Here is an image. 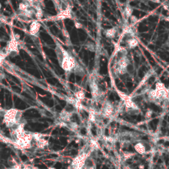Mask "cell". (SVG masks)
<instances>
[{
    "instance_id": "4fadbf2b",
    "label": "cell",
    "mask_w": 169,
    "mask_h": 169,
    "mask_svg": "<svg viewBox=\"0 0 169 169\" xmlns=\"http://www.w3.org/2000/svg\"><path fill=\"white\" fill-rule=\"evenodd\" d=\"M124 13H125V15L128 19L131 17V16L132 15V13H133V9L132 8L130 5H126L125 9H124Z\"/></svg>"
},
{
    "instance_id": "5bb4252c",
    "label": "cell",
    "mask_w": 169,
    "mask_h": 169,
    "mask_svg": "<svg viewBox=\"0 0 169 169\" xmlns=\"http://www.w3.org/2000/svg\"><path fill=\"white\" fill-rule=\"evenodd\" d=\"M126 71H127V72H128V73H133V71H134V67H133V65L132 64L129 63V64H128V65L127 66Z\"/></svg>"
},
{
    "instance_id": "9a60e30c",
    "label": "cell",
    "mask_w": 169,
    "mask_h": 169,
    "mask_svg": "<svg viewBox=\"0 0 169 169\" xmlns=\"http://www.w3.org/2000/svg\"><path fill=\"white\" fill-rule=\"evenodd\" d=\"M133 155H134V154L133 153H123V157H124L125 160L131 159Z\"/></svg>"
},
{
    "instance_id": "7a4b0ae2",
    "label": "cell",
    "mask_w": 169,
    "mask_h": 169,
    "mask_svg": "<svg viewBox=\"0 0 169 169\" xmlns=\"http://www.w3.org/2000/svg\"><path fill=\"white\" fill-rule=\"evenodd\" d=\"M116 91L120 99L123 101V104H124L126 111L128 112L129 114H138L139 113V107L135 103V102H133L130 96L127 95L124 93H123L118 89H116Z\"/></svg>"
},
{
    "instance_id": "2e32d148",
    "label": "cell",
    "mask_w": 169,
    "mask_h": 169,
    "mask_svg": "<svg viewBox=\"0 0 169 169\" xmlns=\"http://www.w3.org/2000/svg\"><path fill=\"white\" fill-rule=\"evenodd\" d=\"M152 114H153V111L151 110H147V112H145V118H150L152 116Z\"/></svg>"
},
{
    "instance_id": "9c48e42d",
    "label": "cell",
    "mask_w": 169,
    "mask_h": 169,
    "mask_svg": "<svg viewBox=\"0 0 169 169\" xmlns=\"http://www.w3.org/2000/svg\"><path fill=\"white\" fill-rule=\"evenodd\" d=\"M152 74H153V71H148V72L147 73V74H146V75L143 77V78L142 79V80L141 81L140 83L139 84V85L137 87V88H136V90H135V91H133V93H134L135 91H138V89H139V88H141V87H142L143 85V84H145V83L146 81H147L148 80V79L152 75Z\"/></svg>"
},
{
    "instance_id": "30bf717a",
    "label": "cell",
    "mask_w": 169,
    "mask_h": 169,
    "mask_svg": "<svg viewBox=\"0 0 169 169\" xmlns=\"http://www.w3.org/2000/svg\"><path fill=\"white\" fill-rule=\"evenodd\" d=\"M116 32H117V30L116 29V28H111V29H107L105 31L104 35L107 38H113L115 37L116 35Z\"/></svg>"
},
{
    "instance_id": "8fae6325",
    "label": "cell",
    "mask_w": 169,
    "mask_h": 169,
    "mask_svg": "<svg viewBox=\"0 0 169 169\" xmlns=\"http://www.w3.org/2000/svg\"><path fill=\"white\" fill-rule=\"evenodd\" d=\"M36 145L38 148H44L45 147L48 145V142L47 140L44 139V138H42L41 139H39L36 141Z\"/></svg>"
},
{
    "instance_id": "52a82bcc",
    "label": "cell",
    "mask_w": 169,
    "mask_h": 169,
    "mask_svg": "<svg viewBox=\"0 0 169 169\" xmlns=\"http://www.w3.org/2000/svg\"><path fill=\"white\" fill-rule=\"evenodd\" d=\"M134 149L137 153L139 154H144L146 153V151H147L146 146L142 142L137 143L136 145H135Z\"/></svg>"
},
{
    "instance_id": "d6986e66",
    "label": "cell",
    "mask_w": 169,
    "mask_h": 169,
    "mask_svg": "<svg viewBox=\"0 0 169 169\" xmlns=\"http://www.w3.org/2000/svg\"><path fill=\"white\" fill-rule=\"evenodd\" d=\"M130 20H131L132 22H136L138 21V18L132 15L131 17H130Z\"/></svg>"
},
{
    "instance_id": "6da1fadb",
    "label": "cell",
    "mask_w": 169,
    "mask_h": 169,
    "mask_svg": "<svg viewBox=\"0 0 169 169\" xmlns=\"http://www.w3.org/2000/svg\"><path fill=\"white\" fill-rule=\"evenodd\" d=\"M22 112L17 109H10L5 112L3 122L7 127L14 128L13 131L17 128L20 124Z\"/></svg>"
},
{
    "instance_id": "ffe728a7",
    "label": "cell",
    "mask_w": 169,
    "mask_h": 169,
    "mask_svg": "<svg viewBox=\"0 0 169 169\" xmlns=\"http://www.w3.org/2000/svg\"><path fill=\"white\" fill-rule=\"evenodd\" d=\"M149 1L154 2V3H159L161 2V0H149Z\"/></svg>"
},
{
    "instance_id": "7c38bea8",
    "label": "cell",
    "mask_w": 169,
    "mask_h": 169,
    "mask_svg": "<svg viewBox=\"0 0 169 169\" xmlns=\"http://www.w3.org/2000/svg\"><path fill=\"white\" fill-rule=\"evenodd\" d=\"M75 98L82 102L83 100H84L85 99V94L82 91V90H80V91H78L75 93Z\"/></svg>"
},
{
    "instance_id": "ba28073f",
    "label": "cell",
    "mask_w": 169,
    "mask_h": 169,
    "mask_svg": "<svg viewBox=\"0 0 169 169\" xmlns=\"http://www.w3.org/2000/svg\"><path fill=\"white\" fill-rule=\"evenodd\" d=\"M139 44V42L136 38H130L127 40L126 41V45L128 48L129 49H133L136 48Z\"/></svg>"
},
{
    "instance_id": "3957f363",
    "label": "cell",
    "mask_w": 169,
    "mask_h": 169,
    "mask_svg": "<svg viewBox=\"0 0 169 169\" xmlns=\"http://www.w3.org/2000/svg\"><path fill=\"white\" fill-rule=\"evenodd\" d=\"M114 106L109 101H106L104 103L100 113L105 118H110L114 114Z\"/></svg>"
},
{
    "instance_id": "ac0fdd59",
    "label": "cell",
    "mask_w": 169,
    "mask_h": 169,
    "mask_svg": "<svg viewBox=\"0 0 169 169\" xmlns=\"http://www.w3.org/2000/svg\"><path fill=\"white\" fill-rule=\"evenodd\" d=\"M63 33H64V36L66 38V39H68V41L70 40V35L69 33L66 30H64L63 31Z\"/></svg>"
},
{
    "instance_id": "7402d4cb",
    "label": "cell",
    "mask_w": 169,
    "mask_h": 169,
    "mask_svg": "<svg viewBox=\"0 0 169 169\" xmlns=\"http://www.w3.org/2000/svg\"><path fill=\"white\" fill-rule=\"evenodd\" d=\"M165 21L169 22V17H165Z\"/></svg>"
},
{
    "instance_id": "d4e9b609",
    "label": "cell",
    "mask_w": 169,
    "mask_h": 169,
    "mask_svg": "<svg viewBox=\"0 0 169 169\" xmlns=\"http://www.w3.org/2000/svg\"><path fill=\"white\" fill-rule=\"evenodd\" d=\"M168 128H169V126H168Z\"/></svg>"
},
{
    "instance_id": "8992f818",
    "label": "cell",
    "mask_w": 169,
    "mask_h": 169,
    "mask_svg": "<svg viewBox=\"0 0 169 169\" xmlns=\"http://www.w3.org/2000/svg\"><path fill=\"white\" fill-rule=\"evenodd\" d=\"M41 25L37 21L32 22L31 26H30V33L32 35H35L38 32L39 30H40Z\"/></svg>"
},
{
    "instance_id": "cb8c5ba5",
    "label": "cell",
    "mask_w": 169,
    "mask_h": 169,
    "mask_svg": "<svg viewBox=\"0 0 169 169\" xmlns=\"http://www.w3.org/2000/svg\"><path fill=\"white\" fill-rule=\"evenodd\" d=\"M64 1H67V0H64Z\"/></svg>"
},
{
    "instance_id": "5b68a950",
    "label": "cell",
    "mask_w": 169,
    "mask_h": 169,
    "mask_svg": "<svg viewBox=\"0 0 169 169\" xmlns=\"http://www.w3.org/2000/svg\"><path fill=\"white\" fill-rule=\"evenodd\" d=\"M130 63L128 60V58L126 57V56H123L119 60L118 62V67L117 68L119 69H123V70H126L127 66L128 64Z\"/></svg>"
},
{
    "instance_id": "603a6c76",
    "label": "cell",
    "mask_w": 169,
    "mask_h": 169,
    "mask_svg": "<svg viewBox=\"0 0 169 169\" xmlns=\"http://www.w3.org/2000/svg\"><path fill=\"white\" fill-rule=\"evenodd\" d=\"M48 169H56V168H54V167H49Z\"/></svg>"
},
{
    "instance_id": "e0dca14e",
    "label": "cell",
    "mask_w": 169,
    "mask_h": 169,
    "mask_svg": "<svg viewBox=\"0 0 169 169\" xmlns=\"http://www.w3.org/2000/svg\"><path fill=\"white\" fill-rule=\"evenodd\" d=\"M74 25H75V27L77 29H82V28L83 27V25L81 23V22H77V21L75 22V24Z\"/></svg>"
},
{
    "instance_id": "277c9868",
    "label": "cell",
    "mask_w": 169,
    "mask_h": 169,
    "mask_svg": "<svg viewBox=\"0 0 169 169\" xmlns=\"http://www.w3.org/2000/svg\"><path fill=\"white\" fill-rule=\"evenodd\" d=\"M90 88H91L93 98L94 99H97L100 96V91L98 84L94 81V80H92L90 83Z\"/></svg>"
},
{
    "instance_id": "44dd1931",
    "label": "cell",
    "mask_w": 169,
    "mask_h": 169,
    "mask_svg": "<svg viewBox=\"0 0 169 169\" xmlns=\"http://www.w3.org/2000/svg\"><path fill=\"white\" fill-rule=\"evenodd\" d=\"M139 168L140 169H144V166H143V165H140V166L139 167Z\"/></svg>"
}]
</instances>
